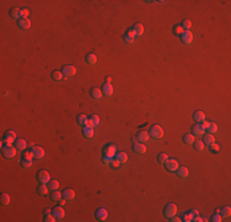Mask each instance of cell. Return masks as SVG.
<instances>
[{
  "label": "cell",
  "mask_w": 231,
  "mask_h": 222,
  "mask_svg": "<svg viewBox=\"0 0 231 222\" xmlns=\"http://www.w3.org/2000/svg\"><path fill=\"white\" fill-rule=\"evenodd\" d=\"M16 147H12L11 144H5V146H2V154L5 159H10V158H14L16 156Z\"/></svg>",
  "instance_id": "cell-1"
},
{
  "label": "cell",
  "mask_w": 231,
  "mask_h": 222,
  "mask_svg": "<svg viewBox=\"0 0 231 222\" xmlns=\"http://www.w3.org/2000/svg\"><path fill=\"white\" fill-rule=\"evenodd\" d=\"M149 136L154 140H160L164 136V131H162V128L159 126V125H152L149 130Z\"/></svg>",
  "instance_id": "cell-2"
},
{
  "label": "cell",
  "mask_w": 231,
  "mask_h": 222,
  "mask_svg": "<svg viewBox=\"0 0 231 222\" xmlns=\"http://www.w3.org/2000/svg\"><path fill=\"white\" fill-rule=\"evenodd\" d=\"M165 164V168L170 172V173H175L177 169H178V162L173 158H167V160L164 163Z\"/></svg>",
  "instance_id": "cell-3"
},
{
  "label": "cell",
  "mask_w": 231,
  "mask_h": 222,
  "mask_svg": "<svg viewBox=\"0 0 231 222\" xmlns=\"http://www.w3.org/2000/svg\"><path fill=\"white\" fill-rule=\"evenodd\" d=\"M176 212H177V206L175 204H167L164 209V215L167 217V218H171L173 216H176Z\"/></svg>",
  "instance_id": "cell-4"
},
{
  "label": "cell",
  "mask_w": 231,
  "mask_h": 222,
  "mask_svg": "<svg viewBox=\"0 0 231 222\" xmlns=\"http://www.w3.org/2000/svg\"><path fill=\"white\" fill-rule=\"evenodd\" d=\"M16 140H17L16 133H15V131H11V130L6 131L3 136V142L5 144H12L14 142H16Z\"/></svg>",
  "instance_id": "cell-5"
},
{
  "label": "cell",
  "mask_w": 231,
  "mask_h": 222,
  "mask_svg": "<svg viewBox=\"0 0 231 222\" xmlns=\"http://www.w3.org/2000/svg\"><path fill=\"white\" fill-rule=\"evenodd\" d=\"M37 180L40 181V184H48V181L50 180L49 173L46 169H41L37 173Z\"/></svg>",
  "instance_id": "cell-6"
},
{
  "label": "cell",
  "mask_w": 231,
  "mask_h": 222,
  "mask_svg": "<svg viewBox=\"0 0 231 222\" xmlns=\"http://www.w3.org/2000/svg\"><path fill=\"white\" fill-rule=\"evenodd\" d=\"M180 39H181V42L183 45H190L192 41H193V33L190 31H183L180 35Z\"/></svg>",
  "instance_id": "cell-7"
},
{
  "label": "cell",
  "mask_w": 231,
  "mask_h": 222,
  "mask_svg": "<svg viewBox=\"0 0 231 222\" xmlns=\"http://www.w3.org/2000/svg\"><path fill=\"white\" fill-rule=\"evenodd\" d=\"M60 72H62V74H63V77H65V78H71V77L75 76L76 68L73 67V66H64Z\"/></svg>",
  "instance_id": "cell-8"
},
{
  "label": "cell",
  "mask_w": 231,
  "mask_h": 222,
  "mask_svg": "<svg viewBox=\"0 0 231 222\" xmlns=\"http://www.w3.org/2000/svg\"><path fill=\"white\" fill-rule=\"evenodd\" d=\"M95 217H96V220H99V221H105L108 217V212H107V210L105 207H100V209L96 210Z\"/></svg>",
  "instance_id": "cell-9"
},
{
  "label": "cell",
  "mask_w": 231,
  "mask_h": 222,
  "mask_svg": "<svg viewBox=\"0 0 231 222\" xmlns=\"http://www.w3.org/2000/svg\"><path fill=\"white\" fill-rule=\"evenodd\" d=\"M52 215L55 217V220H62V218L64 217V215H65V212H64L62 205H60V206H54V207L52 209Z\"/></svg>",
  "instance_id": "cell-10"
},
{
  "label": "cell",
  "mask_w": 231,
  "mask_h": 222,
  "mask_svg": "<svg viewBox=\"0 0 231 222\" xmlns=\"http://www.w3.org/2000/svg\"><path fill=\"white\" fill-rule=\"evenodd\" d=\"M31 151H32V153H33V157L37 158V159H42V158L44 157V154H46V152H44L43 148H42V147H38V146L33 147Z\"/></svg>",
  "instance_id": "cell-11"
},
{
  "label": "cell",
  "mask_w": 231,
  "mask_h": 222,
  "mask_svg": "<svg viewBox=\"0 0 231 222\" xmlns=\"http://www.w3.org/2000/svg\"><path fill=\"white\" fill-rule=\"evenodd\" d=\"M132 148H133V151L135 152V153H138V154H144V153L146 152L145 144H144V143H140V142L134 143V144L132 146Z\"/></svg>",
  "instance_id": "cell-12"
},
{
  "label": "cell",
  "mask_w": 231,
  "mask_h": 222,
  "mask_svg": "<svg viewBox=\"0 0 231 222\" xmlns=\"http://www.w3.org/2000/svg\"><path fill=\"white\" fill-rule=\"evenodd\" d=\"M150 136H149V132L148 131H139L137 133V141H139L140 143H146L149 141Z\"/></svg>",
  "instance_id": "cell-13"
},
{
  "label": "cell",
  "mask_w": 231,
  "mask_h": 222,
  "mask_svg": "<svg viewBox=\"0 0 231 222\" xmlns=\"http://www.w3.org/2000/svg\"><path fill=\"white\" fill-rule=\"evenodd\" d=\"M17 26L20 27L21 30H28V29L31 27V21L28 20V18H24V17H21L20 20L17 21Z\"/></svg>",
  "instance_id": "cell-14"
},
{
  "label": "cell",
  "mask_w": 231,
  "mask_h": 222,
  "mask_svg": "<svg viewBox=\"0 0 231 222\" xmlns=\"http://www.w3.org/2000/svg\"><path fill=\"white\" fill-rule=\"evenodd\" d=\"M130 31L133 32V35L135 36V37H140L143 35V32H144V26L142 24H135Z\"/></svg>",
  "instance_id": "cell-15"
},
{
  "label": "cell",
  "mask_w": 231,
  "mask_h": 222,
  "mask_svg": "<svg viewBox=\"0 0 231 222\" xmlns=\"http://www.w3.org/2000/svg\"><path fill=\"white\" fill-rule=\"evenodd\" d=\"M204 131H205V130L202 127L200 123H197L196 126L192 127V132H193V135L197 136V137H202L204 135Z\"/></svg>",
  "instance_id": "cell-16"
},
{
  "label": "cell",
  "mask_w": 231,
  "mask_h": 222,
  "mask_svg": "<svg viewBox=\"0 0 231 222\" xmlns=\"http://www.w3.org/2000/svg\"><path fill=\"white\" fill-rule=\"evenodd\" d=\"M10 17L11 18H14V20H20V18H21V10L20 9H18V8H11L10 9Z\"/></svg>",
  "instance_id": "cell-17"
},
{
  "label": "cell",
  "mask_w": 231,
  "mask_h": 222,
  "mask_svg": "<svg viewBox=\"0 0 231 222\" xmlns=\"http://www.w3.org/2000/svg\"><path fill=\"white\" fill-rule=\"evenodd\" d=\"M83 136L85 138H91L93 136V127H91L90 125L83 127Z\"/></svg>",
  "instance_id": "cell-18"
},
{
  "label": "cell",
  "mask_w": 231,
  "mask_h": 222,
  "mask_svg": "<svg viewBox=\"0 0 231 222\" xmlns=\"http://www.w3.org/2000/svg\"><path fill=\"white\" fill-rule=\"evenodd\" d=\"M90 95H91V98H92V99H95V100H99V99H101V98H102V91H101V89L92 88V89L90 90Z\"/></svg>",
  "instance_id": "cell-19"
},
{
  "label": "cell",
  "mask_w": 231,
  "mask_h": 222,
  "mask_svg": "<svg viewBox=\"0 0 231 222\" xmlns=\"http://www.w3.org/2000/svg\"><path fill=\"white\" fill-rule=\"evenodd\" d=\"M62 196H63L64 200H67V201H71V200H74V197H75V193H74L71 189H65V190L63 191Z\"/></svg>",
  "instance_id": "cell-20"
},
{
  "label": "cell",
  "mask_w": 231,
  "mask_h": 222,
  "mask_svg": "<svg viewBox=\"0 0 231 222\" xmlns=\"http://www.w3.org/2000/svg\"><path fill=\"white\" fill-rule=\"evenodd\" d=\"M123 40H124V42H125V43L132 45V43L134 42V40H135V36L133 35V32H132V31H128V32H125V33H124V36H123Z\"/></svg>",
  "instance_id": "cell-21"
},
{
  "label": "cell",
  "mask_w": 231,
  "mask_h": 222,
  "mask_svg": "<svg viewBox=\"0 0 231 222\" xmlns=\"http://www.w3.org/2000/svg\"><path fill=\"white\" fill-rule=\"evenodd\" d=\"M101 91H102V95H105V96H111L112 92H113V88H112L111 84H103Z\"/></svg>",
  "instance_id": "cell-22"
},
{
  "label": "cell",
  "mask_w": 231,
  "mask_h": 222,
  "mask_svg": "<svg viewBox=\"0 0 231 222\" xmlns=\"http://www.w3.org/2000/svg\"><path fill=\"white\" fill-rule=\"evenodd\" d=\"M48 191H49V189H48V185H47V184H40V187L37 188V193H38V195H40V196L47 195Z\"/></svg>",
  "instance_id": "cell-23"
},
{
  "label": "cell",
  "mask_w": 231,
  "mask_h": 222,
  "mask_svg": "<svg viewBox=\"0 0 231 222\" xmlns=\"http://www.w3.org/2000/svg\"><path fill=\"white\" fill-rule=\"evenodd\" d=\"M105 156L111 157V158H113V156H116V147L113 144H108L105 148Z\"/></svg>",
  "instance_id": "cell-24"
},
{
  "label": "cell",
  "mask_w": 231,
  "mask_h": 222,
  "mask_svg": "<svg viewBox=\"0 0 231 222\" xmlns=\"http://www.w3.org/2000/svg\"><path fill=\"white\" fill-rule=\"evenodd\" d=\"M203 143H204V146H210L211 143H214L215 142V138H214V135H210V133H207V135H204V138H203V141H202Z\"/></svg>",
  "instance_id": "cell-25"
},
{
  "label": "cell",
  "mask_w": 231,
  "mask_h": 222,
  "mask_svg": "<svg viewBox=\"0 0 231 222\" xmlns=\"http://www.w3.org/2000/svg\"><path fill=\"white\" fill-rule=\"evenodd\" d=\"M16 150L17 151H25L26 150V147H27V143H26V141L25 140H22V138H18V140H16Z\"/></svg>",
  "instance_id": "cell-26"
},
{
  "label": "cell",
  "mask_w": 231,
  "mask_h": 222,
  "mask_svg": "<svg viewBox=\"0 0 231 222\" xmlns=\"http://www.w3.org/2000/svg\"><path fill=\"white\" fill-rule=\"evenodd\" d=\"M205 131H207L208 133H210V135H215V133L218 132V126H216L214 122H209L208 126H207V128H205Z\"/></svg>",
  "instance_id": "cell-27"
},
{
  "label": "cell",
  "mask_w": 231,
  "mask_h": 222,
  "mask_svg": "<svg viewBox=\"0 0 231 222\" xmlns=\"http://www.w3.org/2000/svg\"><path fill=\"white\" fill-rule=\"evenodd\" d=\"M193 119H194L196 122L200 123V122L205 121V115H204V113H202V111H196V113L193 114Z\"/></svg>",
  "instance_id": "cell-28"
},
{
  "label": "cell",
  "mask_w": 231,
  "mask_h": 222,
  "mask_svg": "<svg viewBox=\"0 0 231 222\" xmlns=\"http://www.w3.org/2000/svg\"><path fill=\"white\" fill-rule=\"evenodd\" d=\"M99 123H100V117H99L97 115H91V116L89 117V125H90L91 127L99 126Z\"/></svg>",
  "instance_id": "cell-29"
},
{
  "label": "cell",
  "mask_w": 231,
  "mask_h": 222,
  "mask_svg": "<svg viewBox=\"0 0 231 222\" xmlns=\"http://www.w3.org/2000/svg\"><path fill=\"white\" fill-rule=\"evenodd\" d=\"M176 172H177L178 178H181V179H186L188 177V169L186 168V166H182V168H180V166H178V169Z\"/></svg>",
  "instance_id": "cell-30"
},
{
  "label": "cell",
  "mask_w": 231,
  "mask_h": 222,
  "mask_svg": "<svg viewBox=\"0 0 231 222\" xmlns=\"http://www.w3.org/2000/svg\"><path fill=\"white\" fill-rule=\"evenodd\" d=\"M76 121H78V125H80L83 127L89 125V117H86L85 115H79L78 119H76Z\"/></svg>",
  "instance_id": "cell-31"
},
{
  "label": "cell",
  "mask_w": 231,
  "mask_h": 222,
  "mask_svg": "<svg viewBox=\"0 0 231 222\" xmlns=\"http://www.w3.org/2000/svg\"><path fill=\"white\" fill-rule=\"evenodd\" d=\"M182 141H183L184 144H188V146H189V144H193V142H194V136H193V135H189V133L183 135Z\"/></svg>",
  "instance_id": "cell-32"
},
{
  "label": "cell",
  "mask_w": 231,
  "mask_h": 222,
  "mask_svg": "<svg viewBox=\"0 0 231 222\" xmlns=\"http://www.w3.org/2000/svg\"><path fill=\"white\" fill-rule=\"evenodd\" d=\"M116 158L119 160L121 164H124V163H127V160H128V156H127V153H124V152L116 153Z\"/></svg>",
  "instance_id": "cell-33"
},
{
  "label": "cell",
  "mask_w": 231,
  "mask_h": 222,
  "mask_svg": "<svg viewBox=\"0 0 231 222\" xmlns=\"http://www.w3.org/2000/svg\"><path fill=\"white\" fill-rule=\"evenodd\" d=\"M62 197H63L62 194L58 191V190H54V191H52V194H50V201H53V202H59V200H60Z\"/></svg>",
  "instance_id": "cell-34"
},
{
  "label": "cell",
  "mask_w": 231,
  "mask_h": 222,
  "mask_svg": "<svg viewBox=\"0 0 231 222\" xmlns=\"http://www.w3.org/2000/svg\"><path fill=\"white\" fill-rule=\"evenodd\" d=\"M96 62H97V57H96L93 53H89V54L86 56V63H87V64L93 66V64H96Z\"/></svg>",
  "instance_id": "cell-35"
},
{
  "label": "cell",
  "mask_w": 231,
  "mask_h": 222,
  "mask_svg": "<svg viewBox=\"0 0 231 222\" xmlns=\"http://www.w3.org/2000/svg\"><path fill=\"white\" fill-rule=\"evenodd\" d=\"M219 214H220V216H221L223 218H227V217L230 216V214H231V210H230L229 206H224V207L220 209Z\"/></svg>",
  "instance_id": "cell-36"
},
{
  "label": "cell",
  "mask_w": 231,
  "mask_h": 222,
  "mask_svg": "<svg viewBox=\"0 0 231 222\" xmlns=\"http://www.w3.org/2000/svg\"><path fill=\"white\" fill-rule=\"evenodd\" d=\"M52 79H53L54 82H60V80L63 79L62 72H60V70H54V72H52Z\"/></svg>",
  "instance_id": "cell-37"
},
{
  "label": "cell",
  "mask_w": 231,
  "mask_h": 222,
  "mask_svg": "<svg viewBox=\"0 0 231 222\" xmlns=\"http://www.w3.org/2000/svg\"><path fill=\"white\" fill-rule=\"evenodd\" d=\"M47 185H48V189H49L50 191L58 190V188H59V183H58L57 180H49Z\"/></svg>",
  "instance_id": "cell-38"
},
{
  "label": "cell",
  "mask_w": 231,
  "mask_h": 222,
  "mask_svg": "<svg viewBox=\"0 0 231 222\" xmlns=\"http://www.w3.org/2000/svg\"><path fill=\"white\" fill-rule=\"evenodd\" d=\"M0 204H2L3 206H8L10 204V196L8 194H3L2 197H0Z\"/></svg>",
  "instance_id": "cell-39"
},
{
  "label": "cell",
  "mask_w": 231,
  "mask_h": 222,
  "mask_svg": "<svg viewBox=\"0 0 231 222\" xmlns=\"http://www.w3.org/2000/svg\"><path fill=\"white\" fill-rule=\"evenodd\" d=\"M193 144H194V150L197 152H203L204 151V143L202 141H196V142H193Z\"/></svg>",
  "instance_id": "cell-40"
},
{
  "label": "cell",
  "mask_w": 231,
  "mask_h": 222,
  "mask_svg": "<svg viewBox=\"0 0 231 222\" xmlns=\"http://www.w3.org/2000/svg\"><path fill=\"white\" fill-rule=\"evenodd\" d=\"M31 165H32V160H31V159H25V158H22V160H21V166H22L24 169H28Z\"/></svg>",
  "instance_id": "cell-41"
},
{
  "label": "cell",
  "mask_w": 231,
  "mask_h": 222,
  "mask_svg": "<svg viewBox=\"0 0 231 222\" xmlns=\"http://www.w3.org/2000/svg\"><path fill=\"white\" fill-rule=\"evenodd\" d=\"M167 158H168V157H167L166 153H160V154L158 156V162H159L160 164H164V163L167 160Z\"/></svg>",
  "instance_id": "cell-42"
},
{
  "label": "cell",
  "mask_w": 231,
  "mask_h": 222,
  "mask_svg": "<svg viewBox=\"0 0 231 222\" xmlns=\"http://www.w3.org/2000/svg\"><path fill=\"white\" fill-rule=\"evenodd\" d=\"M22 158H25V159H31V160H32L34 157H33V153H32V151H24Z\"/></svg>",
  "instance_id": "cell-43"
},
{
  "label": "cell",
  "mask_w": 231,
  "mask_h": 222,
  "mask_svg": "<svg viewBox=\"0 0 231 222\" xmlns=\"http://www.w3.org/2000/svg\"><path fill=\"white\" fill-rule=\"evenodd\" d=\"M182 29L184 30V31H189V29H190V26H192V24H190V21L189 20H184L183 22H182Z\"/></svg>",
  "instance_id": "cell-44"
},
{
  "label": "cell",
  "mask_w": 231,
  "mask_h": 222,
  "mask_svg": "<svg viewBox=\"0 0 231 222\" xmlns=\"http://www.w3.org/2000/svg\"><path fill=\"white\" fill-rule=\"evenodd\" d=\"M43 221H46V222H54L55 221V217L52 215V214H47V215H43Z\"/></svg>",
  "instance_id": "cell-45"
},
{
  "label": "cell",
  "mask_w": 231,
  "mask_h": 222,
  "mask_svg": "<svg viewBox=\"0 0 231 222\" xmlns=\"http://www.w3.org/2000/svg\"><path fill=\"white\" fill-rule=\"evenodd\" d=\"M189 214V216H190V220L192 221H196L197 218H198V216H199V214H198V211L197 210H192L190 212H188Z\"/></svg>",
  "instance_id": "cell-46"
},
{
  "label": "cell",
  "mask_w": 231,
  "mask_h": 222,
  "mask_svg": "<svg viewBox=\"0 0 231 222\" xmlns=\"http://www.w3.org/2000/svg\"><path fill=\"white\" fill-rule=\"evenodd\" d=\"M209 150L213 152V153H218V152H219V146L214 142V143H211V144L209 146Z\"/></svg>",
  "instance_id": "cell-47"
},
{
  "label": "cell",
  "mask_w": 231,
  "mask_h": 222,
  "mask_svg": "<svg viewBox=\"0 0 231 222\" xmlns=\"http://www.w3.org/2000/svg\"><path fill=\"white\" fill-rule=\"evenodd\" d=\"M213 222H220V221H223V217L220 216V214L218 212V214H214L213 216H211V218H210Z\"/></svg>",
  "instance_id": "cell-48"
},
{
  "label": "cell",
  "mask_w": 231,
  "mask_h": 222,
  "mask_svg": "<svg viewBox=\"0 0 231 222\" xmlns=\"http://www.w3.org/2000/svg\"><path fill=\"white\" fill-rule=\"evenodd\" d=\"M109 165H112L113 168H118V166L121 165V163H119V160H118L117 158H116V159H112V160H111V164H109Z\"/></svg>",
  "instance_id": "cell-49"
},
{
  "label": "cell",
  "mask_w": 231,
  "mask_h": 222,
  "mask_svg": "<svg viewBox=\"0 0 231 222\" xmlns=\"http://www.w3.org/2000/svg\"><path fill=\"white\" fill-rule=\"evenodd\" d=\"M173 31H175V33H177V35H181L184 30L182 29V26L181 25H177V26H175V29H173Z\"/></svg>",
  "instance_id": "cell-50"
},
{
  "label": "cell",
  "mask_w": 231,
  "mask_h": 222,
  "mask_svg": "<svg viewBox=\"0 0 231 222\" xmlns=\"http://www.w3.org/2000/svg\"><path fill=\"white\" fill-rule=\"evenodd\" d=\"M28 14H30V11H28L27 9L21 10V17H24V18H28Z\"/></svg>",
  "instance_id": "cell-51"
},
{
  "label": "cell",
  "mask_w": 231,
  "mask_h": 222,
  "mask_svg": "<svg viewBox=\"0 0 231 222\" xmlns=\"http://www.w3.org/2000/svg\"><path fill=\"white\" fill-rule=\"evenodd\" d=\"M111 160H112V158H111V157H107V156H105L102 162H103V164H106V165H109V164H111Z\"/></svg>",
  "instance_id": "cell-52"
},
{
  "label": "cell",
  "mask_w": 231,
  "mask_h": 222,
  "mask_svg": "<svg viewBox=\"0 0 231 222\" xmlns=\"http://www.w3.org/2000/svg\"><path fill=\"white\" fill-rule=\"evenodd\" d=\"M181 221H184V222H189V221H192L190 220V216H189V214H183V216H182V218H181Z\"/></svg>",
  "instance_id": "cell-53"
},
{
  "label": "cell",
  "mask_w": 231,
  "mask_h": 222,
  "mask_svg": "<svg viewBox=\"0 0 231 222\" xmlns=\"http://www.w3.org/2000/svg\"><path fill=\"white\" fill-rule=\"evenodd\" d=\"M170 221H171V222H180L181 218H178V217H176V216H173V217L170 218Z\"/></svg>",
  "instance_id": "cell-54"
},
{
  "label": "cell",
  "mask_w": 231,
  "mask_h": 222,
  "mask_svg": "<svg viewBox=\"0 0 231 222\" xmlns=\"http://www.w3.org/2000/svg\"><path fill=\"white\" fill-rule=\"evenodd\" d=\"M105 84H111V78H109V77H107V78L105 79Z\"/></svg>",
  "instance_id": "cell-55"
},
{
  "label": "cell",
  "mask_w": 231,
  "mask_h": 222,
  "mask_svg": "<svg viewBox=\"0 0 231 222\" xmlns=\"http://www.w3.org/2000/svg\"><path fill=\"white\" fill-rule=\"evenodd\" d=\"M196 221H197V222H203V221H205V220H204L203 217H199V216H198V218H197Z\"/></svg>",
  "instance_id": "cell-56"
}]
</instances>
